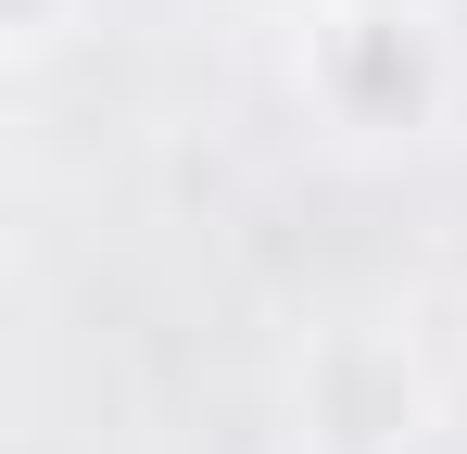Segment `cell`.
<instances>
[{
	"mask_svg": "<svg viewBox=\"0 0 467 454\" xmlns=\"http://www.w3.org/2000/svg\"><path fill=\"white\" fill-rule=\"evenodd\" d=\"M291 88L328 139H430L467 114L442 0H328L316 26H291Z\"/></svg>",
	"mask_w": 467,
	"mask_h": 454,
	"instance_id": "cell-1",
	"label": "cell"
},
{
	"mask_svg": "<svg viewBox=\"0 0 467 454\" xmlns=\"http://www.w3.org/2000/svg\"><path fill=\"white\" fill-rule=\"evenodd\" d=\"M417 366H404V341H367V328H341V341H316L304 354V442L316 454H391L417 429Z\"/></svg>",
	"mask_w": 467,
	"mask_h": 454,
	"instance_id": "cell-2",
	"label": "cell"
},
{
	"mask_svg": "<svg viewBox=\"0 0 467 454\" xmlns=\"http://www.w3.org/2000/svg\"><path fill=\"white\" fill-rule=\"evenodd\" d=\"M77 38V0H13V51L38 64V51H64Z\"/></svg>",
	"mask_w": 467,
	"mask_h": 454,
	"instance_id": "cell-3",
	"label": "cell"
},
{
	"mask_svg": "<svg viewBox=\"0 0 467 454\" xmlns=\"http://www.w3.org/2000/svg\"><path fill=\"white\" fill-rule=\"evenodd\" d=\"M228 13H253V26H316L328 0H228Z\"/></svg>",
	"mask_w": 467,
	"mask_h": 454,
	"instance_id": "cell-4",
	"label": "cell"
},
{
	"mask_svg": "<svg viewBox=\"0 0 467 454\" xmlns=\"http://www.w3.org/2000/svg\"><path fill=\"white\" fill-rule=\"evenodd\" d=\"M442 51H455V88H467V0H442Z\"/></svg>",
	"mask_w": 467,
	"mask_h": 454,
	"instance_id": "cell-5",
	"label": "cell"
},
{
	"mask_svg": "<svg viewBox=\"0 0 467 454\" xmlns=\"http://www.w3.org/2000/svg\"><path fill=\"white\" fill-rule=\"evenodd\" d=\"M304 454H316V442H304Z\"/></svg>",
	"mask_w": 467,
	"mask_h": 454,
	"instance_id": "cell-6",
	"label": "cell"
}]
</instances>
